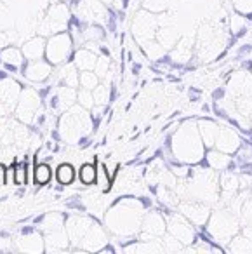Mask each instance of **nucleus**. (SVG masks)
Listing matches in <instances>:
<instances>
[{"label":"nucleus","mask_w":252,"mask_h":254,"mask_svg":"<svg viewBox=\"0 0 252 254\" xmlns=\"http://www.w3.org/2000/svg\"><path fill=\"white\" fill-rule=\"evenodd\" d=\"M49 180H51L49 166H46V164H40V166H37V169H35V181H37V183L46 185Z\"/></svg>","instance_id":"39448f33"},{"label":"nucleus","mask_w":252,"mask_h":254,"mask_svg":"<svg viewBox=\"0 0 252 254\" xmlns=\"http://www.w3.org/2000/svg\"><path fill=\"white\" fill-rule=\"evenodd\" d=\"M0 159H2V152H0Z\"/></svg>","instance_id":"6e6552de"},{"label":"nucleus","mask_w":252,"mask_h":254,"mask_svg":"<svg viewBox=\"0 0 252 254\" xmlns=\"http://www.w3.org/2000/svg\"><path fill=\"white\" fill-rule=\"evenodd\" d=\"M19 87L12 80H4L0 82V99L5 103V105H12V103L18 99Z\"/></svg>","instance_id":"f257e3e1"},{"label":"nucleus","mask_w":252,"mask_h":254,"mask_svg":"<svg viewBox=\"0 0 252 254\" xmlns=\"http://www.w3.org/2000/svg\"><path fill=\"white\" fill-rule=\"evenodd\" d=\"M2 61L5 64H11V66H18V64H21V53L18 49H12V47L4 49L2 51Z\"/></svg>","instance_id":"7ed1b4c3"},{"label":"nucleus","mask_w":252,"mask_h":254,"mask_svg":"<svg viewBox=\"0 0 252 254\" xmlns=\"http://www.w3.org/2000/svg\"><path fill=\"white\" fill-rule=\"evenodd\" d=\"M14 181L18 185H23L26 181V164H18L14 167Z\"/></svg>","instance_id":"423d86ee"},{"label":"nucleus","mask_w":252,"mask_h":254,"mask_svg":"<svg viewBox=\"0 0 252 254\" xmlns=\"http://www.w3.org/2000/svg\"><path fill=\"white\" fill-rule=\"evenodd\" d=\"M5 174H7V171H5V166H4V164H0V185L5 183Z\"/></svg>","instance_id":"0eeeda50"},{"label":"nucleus","mask_w":252,"mask_h":254,"mask_svg":"<svg viewBox=\"0 0 252 254\" xmlns=\"http://www.w3.org/2000/svg\"><path fill=\"white\" fill-rule=\"evenodd\" d=\"M56 178H58V181H60L61 185H70L71 181H73V178H75L73 167H71L70 164H63V166H60V167H58V171H56Z\"/></svg>","instance_id":"f03ea898"},{"label":"nucleus","mask_w":252,"mask_h":254,"mask_svg":"<svg viewBox=\"0 0 252 254\" xmlns=\"http://www.w3.org/2000/svg\"><path fill=\"white\" fill-rule=\"evenodd\" d=\"M96 178H98V173H96V167L91 166V164H85V166L80 169V180L84 181L85 185L94 183Z\"/></svg>","instance_id":"20e7f679"}]
</instances>
